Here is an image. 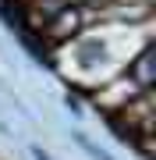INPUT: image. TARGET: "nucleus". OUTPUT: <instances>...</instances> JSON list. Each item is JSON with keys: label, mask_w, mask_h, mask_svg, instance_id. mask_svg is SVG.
<instances>
[{"label": "nucleus", "mask_w": 156, "mask_h": 160, "mask_svg": "<svg viewBox=\"0 0 156 160\" xmlns=\"http://www.w3.org/2000/svg\"><path fill=\"white\" fill-rule=\"evenodd\" d=\"M128 78L135 82L142 92H153V82H156V64H153V46H145V50L128 64Z\"/></svg>", "instance_id": "3"}, {"label": "nucleus", "mask_w": 156, "mask_h": 160, "mask_svg": "<svg viewBox=\"0 0 156 160\" xmlns=\"http://www.w3.org/2000/svg\"><path fill=\"white\" fill-rule=\"evenodd\" d=\"M139 92H142V89L135 86V82L128 78V71H124V75H117V78L103 82V86H96L92 92H85V96H89V103H92L103 118H117L128 103L139 96Z\"/></svg>", "instance_id": "1"}, {"label": "nucleus", "mask_w": 156, "mask_h": 160, "mask_svg": "<svg viewBox=\"0 0 156 160\" xmlns=\"http://www.w3.org/2000/svg\"><path fill=\"white\" fill-rule=\"evenodd\" d=\"M82 29H85V22H82V7H78V4H68L60 14H53L50 22L43 25V39H46V46L53 50V46L71 43Z\"/></svg>", "instance_id": "2"}]
</instances>
